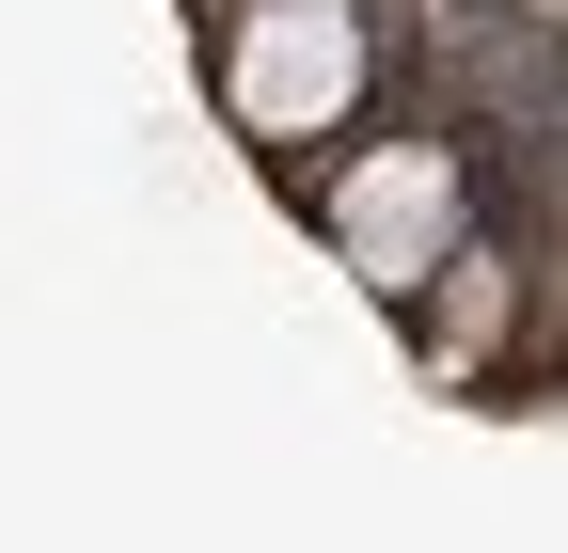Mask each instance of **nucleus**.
<instances>
[{
    "mask_svg": "<svg viewBox=\"0 0 568 553\" xmlns=\"http://www.w3.org/2000/svg\"><path fill=\"white\" fill-rule=\"evenodd\" d=\"M364 95H379V17L364 0H253V17H222V127L253 159L332 143Z\"/></svg>",
    "mask_w": 568,
    "mask_h": 553,
    "instance_id": "f257e3e1",
    "label": "nucleus"
},
{
    "mask_svg": "<svg viewBox=\"0 0 568 553\" xmlns=\"http://www.w3.org/2000/svg\"><path fill=\"white\" fill-rule=\"evenodd\" d=\"M316 238L364 269L379 301H426L443 269H474V159L443 143V127H395V143H364L316 190Z\"/></svg>",
    "mask_w": 568,
    "mask_h": 553,
    "instance_id": "f03ea898",
    "label": "nucleus"
}]
</instances>
